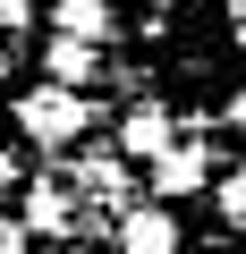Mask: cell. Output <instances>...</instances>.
Instances as JSON below:
<instances>
[{
  "label": "cell",
  "instance_id": "6da1fadb",
  "mask_svg": "<svg viewBox=\"0 0 246 254\" xmlns=\"http://www.w3.org/2000/svg\"><path fill=\"white\" fill-rule=\"evenodd\" d=\"M85 119H93V102L68 85H26V102H17V127L34 136V153H68L85 136Z\"/></svg>",
  "mask_w": 246,
  "mask_h": 254
},
{
  "label": "cell",
  "instance_id": "7a4b0ae2",
  "mask_svg": "<svg viewBox=\"0 0 246 254\" xmlns=\"http://www.w3.org/2000/svg\"><path fill=\"white\" fill-rule=\"evenodd\" d=\"M204 187H212V153H204V144H187V136H170V144L153 153V203H170V212H178V203H187V195H204Z\"/></svg>",
  "mask_w": 246,
  "mask_h": 254
},
{
  "label": "cell",
  "instance_id": "3957f363",
  "mask_svg": "<svg viewBox=\"0 0 246 254\" xmlns=\"http://www.w3.org/2000/svg\"><path fill=\"white\" fill-rule=\"evenodd\" d=\"M110 237H119V254H178V212L170 203H128Z\"/></svg>",
  "mask_w": 246,
  "mask_h": 254
},
{
  "label": "cell",
  "instance_id": "277c9868",
  "mask_svg": "<svg viewBox=\"0 0 246 254\" xmlns=\"http://www.w3.org/2000/svg\"><path fill=\"white\" fill-rule=\"evenodd\" d=\"M93 76H102V43H68V34H51V43H43V85L85 93Z\"/></svg>",
  "mask_w": 246,
  "mask_h": 254
},
{
  "label": "cell",
  "instance_id": "5b68a950",
  "mask_svg": "<svg viewBox=\"0 0 246 254\" xmlns=\"http://www.w3.org/2000/svg\"><path fill=\"white\" fill-rule=\"evenodd\" d=\"M162 144H170V110H162V102H136V110H119V153L153 161Z\"/></svg>",
  "mask_w": 246,
  "mask_h": 254
},
{
  "label": "cell",
  "instance_id": "8992f818",
  "mask_svg": "<svg viewBox=\"0 0 246 254\" xmlns=\"http://www.w3.org/2000/svg\"><path fill=\"white\" fill-rule=\"evenodd\" d=\"M26 51H34V9L26 0H0V76H17Z\"/></svg>",
  "mask_w": 246,
  "mask_h": 254
},
{
  "label": "cell",
  "instance_id": "52a82bcc",
  "mask_svg": "<svg viewBox=\"0 0 246 254\" xmlns=\"http://www.w3.org/2000/svg\"><path fill=\"white\" fill-rule=\"evenodd\" d=\"M51 34H68V43H110V0H60Z\"/></svg>",
  "mask_w": 246,
  "mask_h": 254
},
{
  "label": "cell",
  "instance_id": "ba28073f",
  "mask_svg": "<svg viewBox=\"0 0 246 254\" xmlns=\"http://www.w3.org/2000/svg\"><path fill=\"white\" fill-rule=\"evenodd\" d=\"M77 220V195L60 187V178H43L34 195H26V229H68Z\"/></svg>",
  "mask_w": 246,
  "mask_h": 254
},
{
  "label": "cell",
  "instance_id": "9c48e42d",
  "mask_svg": "<svg viewBox=\"0 0 246 254\" xmlns=\"http://www.w3.org/2000/svg\"><path fill=\"white\" fill-rule=\"evenodd\" d=\"M212 195H221V220H229V229H246V170L212 178Z\"/></svg>",
  "mask_w": 246,
  "mask_h": 254
},
{
  "label": "cell",
  "instance_id": "30bf717a",
  "mask_svg": "<svg viewBox=\"0 0 246 254\" xmlns=\"http://www.w3.org/2000/svg\"><path fill=\"white\" fill-rule=\"evenodd\" d=\"M0 254H34V229L26 220H0Z\"/></svg>",
  "mask_w": 246,
  "mask_h": 254
},
{
  "label": "cell",
  "instance_id": "8fae6325",
  "mask_svg": "<svg viewBox=\"0 0 246 254\" xmlns=\"http://www.w3.org/2000/svg\"><path fill=\"white\" fill-rule=\"evenodd\" d=\"M229 127H238V136H246V85L229 93Z\"/></svg>",
  "mask_w": 246,
  "mask_h": 254
},
{
  "label": "cell",
  "instance_id": "7c38bea8",
  "mask_svg": "<svg viewBox=\"0 0 246 254\" xmlns=\"http://www.w3.org/2000/svg\"><path fill=\"white\" fill-rule=\"evenodd\" d=\"M51 254H93V246H51Z\"/></svg>",
  "mask_w": 246,
  "mask_h": 254
}]
</instances>
